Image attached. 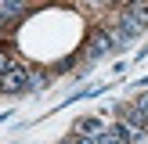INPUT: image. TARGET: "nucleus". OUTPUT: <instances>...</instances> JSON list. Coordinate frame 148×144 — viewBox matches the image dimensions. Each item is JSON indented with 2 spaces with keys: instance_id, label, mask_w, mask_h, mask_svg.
Listing matches in <instances>:
<instances>
[{
  "instance_id": "2",
  "label": "nucleus",
  "mask_w": 148,
  "mask_h": 144,
  "mask_svg": "<svg viewBox=\"0 0 148 144\" xmlns=\"http://www.w3.org/2000/svg\"><path fill=\"white\" fill-rule=\"evenodd\" d=\"M0 90H4V94H22V90H29V69H25V65H11V69L0 76Z\"/></svg>"
},
{
  "instance_id": "9",
  "label": "nucleus",
  "mask_w": 148,
  "mask_h": 144,
  "mask_svg": "<svg viewBox=\"0 0 148 144\" xmlns=\"http://www.w3.org/2000/svg\"><path fill=\"white\" fill-rule=\"evenodd\" d=\"M11 65H14V58H11V54H7V50H4V47H0V76H4V72H7V69H11Z\"/></svg>"
},
{
  "instance_id": "11",
  "label": "nucleus",
  "mask_w": 148,
  "mask_h": 144,
  "mask_svg": "<svg viewBox=\"0 0 148 144\" xmlns=\"http://www.w3.org/2000/svg\"><path fill=\"white\" fill-rule=\"evenodd\" d=\"M137 108H141V115L148 119V94H145V97H137Z\"/></svg>"
},
{
  "instance_id": "4",
  "label": "nucleus",
  "mask_w": 148,
  "mask_h": 144,
  "mask_svg": "<svg viewBox=\"0 0 148 144\" xmlns=\"http://www.w3.org/2000/svg\"><path fill=\"white\" fill-rule=\"evenodd\" d=\"M108 47H116L112 36H108L105 29H98V33H90V47H87V54H83V58H87V61H98V58L105 54Z\"/></svg>"
},
{
  "instance_id": "6",
  "label": "nucleus",
  "mask_w": 148,
  "mask_h": 144,
  "mask_svg": "<svg viewBox=\"0 0 148 144\" xmlns=\"http://www.w3.org/2000/svg\"><path fill=\"white\" fill-rule=\"evenodd\" d=\"M98 144H130L127 133H123V122H116V126H108L105 133L98 137Z\"/></svg>"
},
{
  "instance_id": "7",
  "label": "nucleus",
  "mask_w": 148,
  "mask_h": 144,
  "mask_svg": "<svg viewBox=\"0 0 148 144\" xmlns=\"http://www.w3.org/2000/svg\"><path fill=\"white\" fill-rule=\"evenodd\" d=\"M123 133H127V141H130V144H148V130L134 126V122H123Z\"/></svg>"
},
{
  "instance_id": "10",
  "label": "nucleus",
  "mask_w": 148,
  "mask_h": 144,
  "mask_svg": "<svg viewBox=\"0 0 148 144\" xmlns=\"http://www.w3.org/2000/svg\"><path fill=\"white\" fill-rule=\"evenodd\" d=\"M62 144H98V141H94V137H79V133H76V137H69V141H62Z\"/></svg>"
},
{
  "instance_id": "3",
  "label": "nucleus",
  "mask_w": 148,
  "mask_h": 144,
  "mask_svg": "<svg viewBox=\"0 0 148 144\" xmlns=\"http://www.w3.org/2000/svg\"><path fill=\"white\" fill-rule=\"evenodd\" d=\"M29 0H4V4H0V22H4V25H11V22H22L29 14Z\"/></svg>"
},
{
  "instance_id": "8",
  "label": "nucleus",
  "mask_w": 148,
  "mask_h": 144,
  "mask_svg": "<svg viewBox=\"0 0 148 144\" xmlns=\"http://www.w3.org/2000/svg\"><path fill=\"white\" fill-rule=\"evenodd\" d=\"M40 86H47V76L43 72H29V90H40Z\"/></svg>"
},
{
  "instance_id": "5",
  "label": "nucleus",
  "mask_w": 148,
  "mask_h": 144,
  "mask_svg": "<svg viewBox=\"0 0 148 144\" xmlns=\"http://www.w3.org/2000/svg\"><path fill=\"white\" fill-rule=\"evenodd\" d=\"M76 133H79V137H94V141H98V137L105 133V126H101V119H79V122H76Z\"/></svg>"
},
{
  "instance_id": "1",
  "label": "nucleus",
  "mask_w": 148,
  "mask_h": 144,
  "mask_svg": "<svg viewBox=\"0 0 148 144\" xmlns=\"http://www.w3.org/2000/svg\"><path fill=\"white\" fill-rule=\"evenodd\" d=\"M116 22H119L130 36L145 33V29H148V0H134V4H127L119 14H116Z\"/></svg>"
},
{
  "instance_id": "12",
  "label": "nucleus",
  "mask_w": 148,
  "mask_h": 144,
  "mask_svg": "<svg viewBox=\"0 0 148 144\" xmlns=\"http://www.w3.org/2000/svg\"><path fill=\"white\" fill-rule=\"evenodd\" d=\"M29 4H47V0H29Z\"/></svg>"
}]
</instances>
